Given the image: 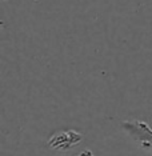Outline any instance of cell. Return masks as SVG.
<instances>
[{"instance_id":"cell-1","label":"cell","mask_w":152,"mask_h":156,"mask_svg":"<svg viewBox=\"0 0 152 156\" xmlns=\"http://www.w3.org/2000/svg\"><path fill=\"white\" fill-rule=\"evenodd\" d=\"M122 126L133 140L137 141L143 148L152 152V128L147 123L132 120V122H123Z\"/></svg>"},{"instance_id":"cell-2","label":"cell","mask_w":152,"mask_h":156,"mask_svg":"<svg viewBox=\"0 0 152 156\" xmlns=\"http://www.w3.org/2000/svg\"><path fill=\"white\" fill-rule=\"evenodd\" d=\"M82 140V135L75 131H65V132L56 133L49 139L48 144L51 148L59 151H67L69 148H72L73 145H76L79 141Z\"/></svg>"},{"instance_id":"cell-3","label":"cell","mask_w":152,"mask_h":156,"mask_svg":"<svg viewBox=\"0 0 152 156\" xmlns=\"http://www.w3.org/2000/svg\"><path fill=\"white\" fill-rule=\"evenodd\" d=\"M77 156H95V155L91 151H83V152H80Z\"/></svg>"}]
</instances>
